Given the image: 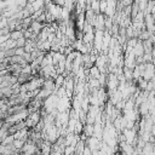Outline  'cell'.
I'll list each match as a JSON object with an SVG mask.
<instances>
[{
  "label": "cell",
  "mask_w": 155,
  "mask_h": 155,
  "mask_svg": "<svg viewBox=\"0 0 155 155\" xmlns=\"http://www.w3.org/2000/svg\"><path fill=\"white\" fill-rule=\"evenodd\" d=\"M103 38H104V33L103 31H99V30H96L94 31V41H93V45H94V51H101L102 50V46H103Z\"/></svg>",
  "instance_id": "1"
},
{
  "label": "cell",
  "mask_w": 155,
  "mask_h": 155,
  "mask_svg": "<svg viewBox=\"0 0 155 155\" xmlns=\"http://www.w3.org/2000/svg\"><path fill=\"white\" fill-rule=\"evenodd\" d=\"M21 38H23V30H15V31L11 33V39H12V40L17 41V40H19Z\"/></svg>",
  "instance_id": "2"
},
{
  "label": "cell",
  "mask_w": 155,
  "mask_h": 155,
  "mask_svg": "<svg viewBox=\"0 0 155 155\" xmlns=\"http://www.w3.org/2000/svg\"><path fill=\"white\" fill-rule=\"evenodd\" d=\"M107 8H108V1H101V13L102 15H105Z\"/></svg>",
  "instance_id": "3"
}]
</instances>
